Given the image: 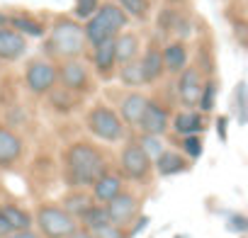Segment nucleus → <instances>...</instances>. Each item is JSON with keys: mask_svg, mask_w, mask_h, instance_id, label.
<instances>
[{"mask_svg": "<svg viewBox=\"0 0 248 238\" xmlns=\"http://www.w3.org/2000/svg\"><path fill=\"white\" fill-rule=\"evenodd\" d=\"M107 173V161L93 144L78 141L66 149V182L71 187H93Z\"/></svg>", "mask_w": 248, "mask_h": 238, "instance_id": "f257e3e1", "label": "nucleus"}, {"mask_svg": "<svg viewBox=\"0 0 248 238\" xmlns=\"http://www.w3.org/2000/svg\"><path fill=\"white\" fill-rule=\"evenodd\" d=\"M85 44H88L85 27H80L73 20H59L51 27V32H49V37L44 42V51L49 56H56V59L68 61V59L80 56L83 49H85Z\"/></svg>", "mask_w": 248, "mask_h": 238, "instance_id": "f03ea898", "label": "nucleus"}, {"mask_svg": "<svg viewBox=\"0 0 248 238\" xmlns=\"http://www.w3.org/2000/svg\"><path fill=\"white\" fill-rule=\"evenodd\" d=\"M129 17L124 15V10L114 3H105L100 5V10L85 22V39L88 44L97 46L107 39H114L117 34H122V30L127 27Z\"/></svg>", "mask_w": 248, "mask_h": 238, "instance_id": "7ed1b4c3", "label": "nucleus"}, {"mask_svg": "<svg viewBox=\"0 0 248 238\" xmlns=\"http://www.w3.org/2000/svg\"><path fill=\"white\" fill-rule=\"evenodd\" d=\"M37 226L44 238H68L73 231H78L76 216L56 204H42L37 209Z\"/></svg>", "mask_w": 248, "mask_h": 238, "instance_id": "20e7f679", "label": "nucleus"}, {"mask_svg": "<svg viewBox=\"0 0 248 238\" xmlns=\"http://www.w3.org/2000/svg\"><path fill=\"white\" fill-rule=\"evenodd\" d=\"M88 129L93 136L102 139V141H119L124 136V122H122V117L105 107V104H97L88 112Z\"/></svg>", "mask_w": 248, "mask_h": 238, "instance_id": "39448f33", "label": "nucleus"}, {"mask_svg": "<svg viewBox=\"0 0 248 238\" xmlns=\"http://www.w3.org/2000/svg\"><path fill=\"white\" fill-rule=\"evenodd\" d=\"M119 165H122L124 178H129V180H146L151 173V158L144 153L139 141H132L124 146L119 156Z\"/></svg>", "mask_w": 248, "mask_h": 238, "instance_id": "423d86ee", "label": "nucleus"}, {"mask_svg": "<svg viewBox=\"0 0 248 238\" xmlns=\"http://www.w3.org/2000/svg\"><path fill=\"white\" fill-rule=\"evenodd\" d=\"M56 80H59V68L49 61H42V59L32 61L25 71V83L34 95H46L56 85Z\"/></svg>", "mask_w": 248, "mask_h": 238, "instance_id": "0eeeda50", "label": "nucleus"}, {"mask_svg": "<svg viewBox=\"0 0 248 238\" xmlns=\"http://www.w3.org/2000/svg\"><path fill=\"white\" fill-rule=\"evenodd\" d=\"M105 209H107L112 223L127 226V223L137 216V211H139V199H137L132 192H122L119 197H114L112 202H107Z\"/></svg>", "mask_w": 248, "mask_h": 238, "instance_id": "6e6552de", "label": "nucleus"}, {"mask_svg": "<svg viewBox=\"0 0 248 238\" xmlns=\"http://www.w3.org/2000/svg\"><path fill=\"white\" fill-rule=\"evenodd\" d=\"M27 54V37L13 27H0V61H17Z\"/></svg>", "mask_w": 248, "mask_h": 238, "instance_id": "1a4fd4ad", "label": "nucleus"}, {"mask_svg": "<svg viewBox=\"0 0 248 238\" xmlns=\"http://www.w3.org/2000/svg\"><path fill=\"white\" fill-rule=\"evenodd\" d=\"M88 68L78 61V59H68L63 61V66L59 68V83L68 90V92H76V90H83L88 85Z\"/></svg>", "mask_w": 248, "mask_h": 238, "instance_id": "9d476101", "label": "nucleus"}, {"mask_svg": "<svg viewBox=\"0 0 248 238\" xmlns=\"http://www.w3.org/2000/svg\"><path fill=\"white\" fill-rule=\"evenodd\" d=\"M22 139L8 129V127H0V168H10L22 158Z\"/></svg>", "mask_w": 248, "mask_h": 238, "instance_id": "9b49d317", "label": "nucleus"}, {"mask_svg": "<svg viewBox=\"0 0 248 238\" xmlns=\"http://www.w3.org/2000/svg\"><path fill=\"white\" fill-rule=\"evenodd\" d=\"M139 127L144 129V134H154V136H161L166 129H168V109L156 102V100H149V107L141 117Z\"/></svg>", "mask_w": 248, "mask_h": 238, "instance_id": "f8f14e48", "label": "nucleus"}, {"mask_svg": "<svg viewBox=\"0 0 248 238\" xmlns=\"http://www.w3.org/2000/svg\"><path fill=\"white\" fill-rule=\"evenodd\" d=\"M202 80H200V73L195 68L190 71H183L180 80H178V95L183 100V104L192 107V104H200V97H202Z\"/></svg>", "mask_w": 248, "mask_h": 238, "instance_id": "ddd939ff", "label": "nucleus"}, {"mask_svg": "<svg viewBox=\"0 0 248 238\" xmlns=\"http://www.w3.org/2000/svg\"><path fill=\"white\" fill-rule=\"evenodd\" d=\"M146 107H149V97H144V95H139V92L127 95V97L122 100V104H119L122 122H124V124H132V127H139Z\"/></svg>", "mask_w": 248, "mask_h": 238, "instance_id": "4468645a", "label": "nucleus"}, {"mask_svg": "<svg viewBox=\"0 0 248 238\" xmlns=\"http://www.w3.org/2000/svg\"><path fill=\"white\" fill-rule=\"evenodd\" d=\"M124 192V185H122V178L117 173H105L95 185H93V199L100 202V204H107L112 202L114 197H119Z\"/></svg>", "mask_w": 248, "mask_h": 238, "instance_id": "2eb2a0df", "label": "nucleus"}, {"mask_svg": "<svg viewBox=\"0 0 248 238\" xmlns=\"http://www.w3.org/2000/svg\"><path fill=\"white\" fill-rule=\"evenodd\" d=\"M93 66L97 73H102L105 78L114 71L117 66V56H114V39H107L97 46H93Z\"/></svg>", "mask_w": 248, "mask_h": 238, "instance_id": "dca6fc26", "label": "nucleus"}, {"mask_svg": "<svg viewBox=\"0 0 248 238\" xmlns=\"http://www.w3.org/2000/svg\"><path fill=\"white\" fill-rule=\"evenodd\" d=\"M173 129H175V134H180V136H197V134L204 129L202 114H197V112H192V109L178 112V114L173 117Z\"/></svg>", "mask_w": 248, "mask_h": 238, "instance_id": "f3484780", "label": "nucleus"}, {"mask_svg": "<svg viewBox=\"0 0 248 238\" xmlns=\"http://www.w3.org/2000/svg\"><path fill=\"white\" fill-rule=\"evenodd\" d=\"M137 51H139V39L129 32H122L114 37V56H117V63L124 66L137 59Z\"/></svg>", "mask_w": 248, "mask_h": 238, "instance_id": "a211bd4d", "label": "nucleus"}, {"mask_svg": "<svg viewBox=\"0 0 248 238\" xmlns=\"http://www.w3.org/2000/svg\"><path fill=\"white\" fill-rule=\"evenodd\" d=\"M139 61H141V68H144V78H146V83L158 80V78L163 75V71H166L163 51H158V49H154V46H149L146 54H144Z\"/></svg>", "mask_w": 248, "mask_h": 238, "instance_id": "6ab92c4d", "label": "nucleus"}, {"mask_svg": "<svg viewBox=\"0 0 248 238\" xmlns=\"http://www.w3.org/2000/svg\"><path fill=\"white\" fill-rule=\"evenodd\" d=\"M187 168V161L178 153V151H163L158 158H156V170L158 175L168 178V175H178Z\"/></svg>", "mask_w": 248, "mask_h": 238, "instance_id": "aec40b11", "label": "nucleus"}, {"mask_svg": "<svg viewBox=\"0 0 248 238\" xmlns=\"http://www.w3.org/2000/svg\"><path fill=\"white\" fill-rule=\"evenodd\" d=\"M10 27L15 32H20L22 37H34V39H44L46 30L42 22H37L30 15H10Z\"/></svg>", "mask_w": 248, "mask_h": 238, "instance_id": "412c9836", "label": "nucleus"}, {"mask_svg": "<svg viewBox=\"0 0 248 238\" xmlns=\"http://www.w3.org/2000/svg\"><path fill=\"white\" fill-rule=\"evenodd\" d=\"M163 63H166V71H170V73L185 71V66H187V49L180 42L168 44L163 49Z\"/></svg>", "mask_w": 248, "mask_h": 238, "instance_id": "4be33fe9", "label": "nucleus"}, {"mask_svg": "<svg viewBox=\"0 0 248 238\" xmlns=\"http://www.w3.org/2000/svg\"><path fill=\"white\" fill-rule=\"evenodd\" d=\"M0 211H3V216L13 226V231H30L32 228V214L25 211L22 207H17V204H3V207H0Z\"/></svg>", "mask_w": 248, "mask_h": 238, "instance_id": "5701e85b", "label": "nucleus"}, {"mask_svg": "<svg viewBox=\"0 0 248 238\" xmlns=\"http://www.w3.org/2000/svg\"><path fill=\"white\" fill-rule=\"evenodd\" d=\"M93 204H95V202H93V194H85V192H71V194L63 199V209H66L71 216H76V219H80Z\"/></svg>", "mask_w": 248, "mask_h": 238, "instance_id": "b1692460", "label": "nucleus"}, {"mask_svg": "<svg viewBox=\"0 0 248 238\" xmlns=\"http://www.w3.org/2000/svg\"><path fill=\"white\" fill-rule=\"evenodd\" d=\"M80 223H83L88 231H97V228H102V226H107V223H112V221H109V214H107L105 204H93V207L80 216Z\"/></svg>", "mask_w": 248, "mask_h": 238, "instance_id": "393cba45", "label": "nucleus"}, {"mask_svg": "<svg viewBox=\"0 0 248 238\" xmlns=\"http://www.w3.org/2000/svg\"><path fill=\"white\" fill-rule=\"evenodd\" d=\"M119 80L124 85H132V88H139V85H146V78H144V68H141V61L134 59L129 63H124L119 68Z\"/></svg>", "mask_w": 248, "mask_h": 238, "instance_id": "a878e982", "label": "nucleus"}, {"mask_svg": "<svg viewBox=\"0 0 248 238\" xmlns=\"http://www.w3.org/2000/svg\"><path fill=\"white\" fill-rule=\"evenodd\" d=\"M119 8L124 10L127 17L144 20L146 13H149V0H119Z\"/></svg>", "mask_w": 248, "mask_h": 238, "instance_id": "bb28decb", "label": "nucleus"}, {"mask_svg": "<svg viewBox=\"0 0 248 238\" xmlns=\"http://www.w3.org/2000/svg\"><path fill=\"white\" fill-rule=\"evenodd\" d=\"M139 146L144 149V153H146L149 158H158V156L166 151L161 136H154V134H144V136L139 139Z\"/></svg>", "mask_w": 248, "mask_h": 238, "instance_id": "cd10ccee", "label": "nucleus"}, {"mask_svg": "<svg viewBox=\"0 0 248 238\" xmlns=\"http://www.w3.org/2000/svg\"><path fill=\"white\" fill-rule=\"evenodd\" d=\"M233 102H236V109H238V122H241V124L248 122V88H246V83H238V85H236V97H233Z\"/></svg>", "mask_w": 248, "mask_h": 238, "instance_id": "c85d7f7f", "label": "nucleus"}, {"mask_svg": "<svg viewBox=\"0 0 248 238\" xmlns=\"http://www.w3.org/2000/svg\"><path fill=\"white\" fill-rule=\"evenodd\" d=\"M214 102H217V85L209 80V83H204V88H202L200 109H202V112H212V109H214Z\"/></svg>", "mask_w": 248, "mask_h": 238, "instance_id": "c756f323", "label": "nucleus"}, {"mask_svg": "<svg viewBox=\"0 0 248 238\" xmlns=\"http://www.w3.org/2000/svg\"><path fill=\"white\" fill-rule=\"evenodd\" d=\"M100 10L97 0H76V17L78 20H90Z\"/></svg>", "mask_w": 248, "mask_h": 238, "instance_id": "7c9ffc66", "label": "nucleus"}, {"mask_svg": "<svg viewBox=\"0 0 248 238\" xmlns=\"http://www.w3.org/2000/svg\"><path fill=\"white\" fill-rule=\"evenodd\" d=\"M90 233H95V238H129V231H124V226H117V223H107Z\"/></svg>", "mask_w": 248, "mask_h": 238, "instance_id": "2f4dec72", "label": "nucleus"}, {"mask_svg": "<svg viewBox=\"0 0 248 238\" xmlns=\"http://www.w3.org/2000/svg\"><path fill=\"white\" fill-rule=\"evenodd\" d=\"M226 228L233 231V233H246L248 231V216H243V214H229Z\"/></svg>", "mask_w": 248, "mask_h": 238, "instance_id": "473e14b6", "label": "nucleus"}, {"mask_svg": "<svg viewBox=\"0 0 248 238\" xmlns=\"http://www.w3.org/2000/svg\"><path fill=\"white\" fill-rule=\"evenodd\" d=\"M183 149L190 158H200L202 156V139L200 136H185L183 141Z\"/></svg>", "mask_w": 248, "mask_h": 238, "instance_id": "72a5a7b5", "label": "nucleus"}, {"mask_svg": "<svg viewBox=\"0 0 248 238\" xmlns=\"http://www.w3.org/2000/svg\"><path fill=\"white\" fill-rule=\"evenodd\" d=\"M10 233H15V231H13V226L8 223V219L3 216V211H0V238H5V236H10Z\"/></svg>", "mask_w": 248, "mask_h": 238, "instance_id": "f704fd0d", "label": "nucleus"}, {"mask_svg": "<svg viewBox=\"0 0 248 238\" xmlns=\"http://www.w3.org/2000/svg\"><path fill=\"white\" fill-rule=\"evenodd\" d=\"M5 238H42V236L30 228V231H15V233H10V236H5Z\"/></svg>", "mask_w": 248, "mask_h": 238, "instance_id": "c9c22d12", "label": "nucleus"}, {"mask_svg": "<svg viewBox=\"0 0 248 238\" xmlns=\"http://www.w3.org/2000/svg\"><path fill=\"white\" fill-rule=\"evenodd\" d=\"M146 223H149V219H146V216H141V219L137 221V226H134V228L129 231V236H137L139 231H144V228H146Z\"/></svg>", "mask_w": 248, "mask_h": 238, "instance_id": "e433bc0d", "label": "nucleus"}, {"mask_svg": "<svg viewBox=\"0 0 248 238\" xmlns=\"http://www.w3.org/2000/svg\"><path fill=\"white\" fill-rule=\"evenodd\" d=\"M68 238H95V233H90L88 228H78V231H73Z\"/></svg>", "mask_w": 248, "mask_h": 238, "instance_id": "4c0bfd02", "label": "nucleus"}, {"mask_svg": "<svg viewBox=\"0 0 248 238\" xmlns=\"http://www.w3.org/2000/svg\"><path fill=\"white\" fill-rule=\"evenodd\" d=\"M217 127H219V139H221V141H226V119H219Z\"/></svg>", "mask_w": 248, "mask_h": 238, "instance_id": "58836bf2", "label": "nucleus"}, {"mask_svg": "<svg viewBox=\"0 0 248 238\" xmlns=\"http://www.w3.org/2000/svg\"><path fill=\"white\" fill-rule=\"evenodd\" d=\"M0 27H10V15H3V13H0Z\"/></svg>", "mask_w": 248, "mask_h": 238, "instance_id": "ea45409f", "label": "nucleus"}]
</instances>
